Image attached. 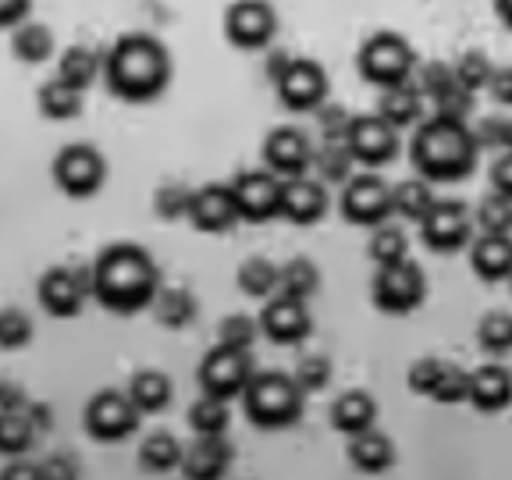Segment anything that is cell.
<instances>
[{"label":"cell","instance_id":"cell-1","mask_svg":"<svg viewBox=\"0 0 512 480\" xmlns=\"http://www.w3.org/2000/svg\"><path fill=\"white\" fill-rule=\"evenodd\" d=\"M93 271V299L107 313L132 317L153 306L160 292V271L153 256L136 242H114L96 256Z\"/></svg>","mask_w":512,"mask_h":480},{"label":"cell","instance_id":"cell-2","mask_svg":"<svg viewBox=\"0 0 512 480\" xmlns=\"http://www.w3.org/2000/svg\"><path fill=\"white\" fill-rule=\"evenodd\" d=\"M409 157H413V168L420 178H427L431 185H448L463 182L477 171L480 143L463 118L431 114L416 125Z\"/></svg>","mask_w":512,"mask_h":480},{"label":"cell","instance_id":"cell-3","mask_svg":"<svg viewBox=\"0 0 512 480\" xmlns=\"http://www.w3.org/2000/svg\"><path fill=\"white\" fill-rule=\"evenodd\" d=\"M107 89L125 104H150L171 86V57L146 32H128L104 57Z\"/></svg>","mask_w":512,"mask_h":480},{"label":"cell","instance_id":"cell-4","mask_svg":"<svg viewBox=\"0 0 512 480\" xmlns=\"http://www.w3.org/2000/svg\"><path fill=\"white\" fill-rule=\"evenodd\" d=\"M306 392L296 384L292 374L278 370H260L249 377L246 392H242V409H246L249 424L260 431H285L303 420Z\"/></svg>","mask_w":512,"mask_h":480},{"label":"cell","instance_id":"cell-5","mask_svg":"<svg viewBox=\"0 0 512 480\" xmlns=\"http://www.w3.org/2000/svg\"><path fill=\"white\" fill-rule=\"evenodd\" d=\"M356 72L363 82L377 89L388 86H402L416 75V50L413 43L402 36V32L381 29L374 36H367L356 54Z\"/></svg>","mask_w":512,"mask_h":480},{"label":"cell","instance_id":"cell-6","mask_svg":"<svg viewBox=\"0 0 512 480\" xmlns=\"http://www.w3.org/2000/svg\"><path fill=\"white\" fill-rule=\"evenodd\" d=\"M427 299V274L420 264L402 260L392 267H377L374 281H370V303L388 317H409L424 306Z\"/></svg>","mask_w":512,"mask_h":480},{"label":"cell","instance_id":"cell-7","mask_svg":"<svg viewBox=\"0 0 512 480\" xmlns=\"http://www.w3.org/2000/svg\"><path fill=\"white\" fill-rule=\"evenodd\" d=\"M338 210L352 228H381L395 217L392 210V185L384 182L377 171H363V175H352L342 185V196H338Z\"/></svg>","mask_w":512,"mask_h":480},{"label":"cell","instance_id":"cell-8","mask_svg":"<svg viewBox=\"0 0 512 480\" xmlns=\"http://www.w3.org/2000/svg\"><path fill=\"white\" fill-rule=\"evenodd\" d=\"M139 420H143V413L136 409V402L128 399V392H96L86 402V413H82V427L100 445L128 441L139 431Z\"/></svg>","mask_w":512,"mask_h":480},{"label":"cell","instance_id":"cell-9","mask_svg":"<svg viewBox=\"0 0 512 480\" xmlns=\"http://www.w3.org/2000/svg\"><path fill=\"white\" fill-rule=\"evenodd\" d=\"M50 175H54V185L68 200H89V196H96L100 185H104L107 164H104V157H100V150H93V146L68 143L54 157Z\"/></svg>","mask_w":512,"mask_h":480},{"label":"cell","instance_id":"cell-10","mask_svg":"<svg viewBox=\"0 0 512 480\" xmlns=\"http://www.w3.org/2000/svg\"><path fill=\"white\" fill-rule=\"evenodd\" d=\"M40 306L57 320H72L86 310V299H93V271L89 267H50L36 285Z\"/></svg>","mask_w":512,"mask_h":480},{"label":"cell","instance_id":"cell-11","mask_svg":"<svg viewBox=\"0 0 512 480\" xmlns=\"http://www.w3.org/2000/svg\"><path fill=\"white\" fill-rule=\"evenodd\" d=\"M249 377H253V360L249 352L228 349V345H214L196 367V381H200L203 395H214V399H242Z\"/></svg>","mask_w":512,"mask_h":480},{"label":"cell","instance_id":"cell-12","mask_svg":"<svg viewBox=\"0 0 512 480\" xmlns=\"http://www.w3.org/2000/svg\"><path fill=\"white\" fill-rule=\"evenodd\" d=\"M345 146L356 157V164L367 171L388 168L399 157V128H392L381 114H352V125L345 132Z\"/></svg>","mask_w":512,"mask_h":480},{"label":"cell","instance_id":"cell-13","mask_svg":"<svg viewBox=\"0 0 512 480\" xmlns=\"http://www.w3.org/2000/svg\"><path fill=\"white\" fill-rule=\"evenodd\" d=\"M473 214L459 200H434L427 217L420 221V239L431 253L452 256L473 242Z\"/></svg>","mask_w":512,"mask_h":480},{"label":"cell","instance_id":"cell-14","mask_svg":"<svg viewBox=\"0 0 512 480\" xmlns=\"http://www.w3.org/2000/svg\"><path fill=\"white\" fill-rule=\"evenodd\" d=\"M278 36V15L267 0H235L224 11V40L235 50H267Z\"/></svg>","mask_w":512,"mask_h":480},{"label":"cell","instance_id":"cell-15","mask_svg":"<svg viewBox=\"0 0 512 480\" xmlns=\"http://www.w3.org/2000/svg\"><path fill=\"white\" fill-rule=\"evenodd\" d=\"M274 89H278V100L285 111L313 114L328 100L331 82H328V72H324L317 61H310V57H292L288 68L281 72V79L274 82Z\"/></svg>","mask_w":512,"mask_h":480},{"label":"cell","instance_id":"cell-16","mask_svg":"<svg viewBox=\"0 0 512 480\" xmlns=\"http://www.w3.org/2000/svg\"><path fill=\"white\" fill-rule=\"evenodd\" d=\"M235 207L239 221L246 224H267L281 217V178L274 171H239L232 178Z\"/></svg>","mask_w":512,"mask_h":480},{"label":"cell","instance_id":"cell-17","mask_svg":"<svg viewBox=\"0 0 512 480\" xmlns=\"http://www.w3.org/2000/svg\"><path fill=\"white\" fill-rule=\"evenodd\" d=\"M256 320H260V335L271 345H281V349H292V345L306 342L313 331V317L306 310V303L288 296L264 299V310H260Z\"/></svg>","mask_w":512,"mask_h":480},{"label":"cell","instance_id":"cell-18","mask_svg":"<svg viewBox=\"0 0 512 480\" xmlns=\"http://www.w3.org/2000/svg\"><path fill=\"white\" fill-rule=\"evenodd\" d=\"M185 221L203 235H224L232 232L239 224V207H235V192L232 182H210L192 189V203H189V217Z\"/></svg>","mask_w":512,"mask_h":480},{"label":"cell","instance_id":"cell-19","mask_svg":"<svg viewBox=\"0 0 512 480\" xmlns=\"http://www.w3.org/2000/svg\"><path fill=\"white\" fill-rule=\"evenodd\" d=\"M260 157H264V168L278 178H299L310 175L313 168V143L303 128H274L264 139Z\"/></svg>","mask_w":512,"mask_h":480},{"label":"cell","instance_id":"cell-20","mask_svg":"<svg viewBox=\"0 0 512 480\" xmlns=\"http://www.w3.org/2000/svg\"><path fill=\"white\" fill-rule=\"evenodd\" d=\"M331 200L328 185L320 178L299 175V178H281V217L296 228H313L324 221Z\"/></svg>","mask_w":512,"mask_h":480},{"label":"cell","instance_id":"cell-21","mask_svg":"<svg viewBox=\"0 0 512 480\" xmlns=\"http://www.w3.org/2000/svg\"><path fill=\"white\" fill-rule=\"evenodd\" d=\"M235 448L224 441V434H196V445L185 448L178 470L189 480H221L232 470Z\"/></svg>","mask_w":512,"mask_h":480},{"label":"cell","instance_id":"cell-22","mask_svg":"<svg viewBox=\"0 0 512 480\" xmlns=\"http://www.w3.org/2000/svg\"><path fill=\"white\" fill-rule=\"evenodd\" d=\"M470 406L484 416H495L512 406V370L502 363H484L470 370Z\"/></svg>","mask_w":512,"mask_h":480},{"label":"cell","instance_id":"cell-23","mask_svg":"<svg viewBox=\"0 0 512 480\" xmlns=\"http://www.w3.org/2000/svg\"><path fill=\"white\" fill-rule=\"evenodd\" d=\"M470 267L480 281L498 285L512 278V235H477L470 242Z\"/></svg>","mask_w":512,"mask_h":480},{"label":"cell","instance_id":"cell-24","mask_svg":"<svg viewBox=\"0 0 512 480\" xmlns=\"http://www.w3.org/2000/svg\"><path fill=\"white\" fill-rule=\"evenodd\" d=\"M349 463L356 473H367V477H381L395 466V445L388 434L381 431H363L349 438Z\"/></svg>","mask_w":512,"mask_h":480},{"label":"cell","instance_id":"cell-25","mask_svg":"<svg viewBox=\"0 0 512 480\" xmlns=\"http://www.w3.org/2000/svg\"><path fill=\"white\" fill-rule=\"evenodd\" d=\"M377 424V399L360 388H352V392H342L335 402H331V427L345 438L352 434H363Z\"/></svg>","mask_w":512,"mask_h":480},{"label":"cell","instance_id":"cell-26","mask_svg":"<svg viewBox=\"0 0 512 480\" xmlns=\"http://www.w3.org/2000/svg\"><path fill=\"white\" fill-rule=\"evenodd\" d=\"M377 114H381L384 121L392 128H413L424 121V93L420 89H413L409 82H402V86H388L381 89V100H377Z\"/></svg>","mask_w":512,"mask_h":480},{"label":"cell","instance_id":"cell-27","mask_svg":"<svg viewBox=\"0 0 512 480\" xmlns=\"http://www.w3.org/2000/svg\"><path fill=\"white\" fill-rule=\"evenodd\" d=\"M153 317H157L160 328L168 331H185L196 320V313H200V306H196V299H192L189 288H164L160 285L157 299H153Z\"/></svg>","mask_w":512,"mask_h":480},{"label":"cell","instance_id":"cell-28","mask_svg":"<svg viewBox=\"0 0 512 480\" xmlns=\"http://www.w3.org/2000/svg\"><path fill=\"white\" fill-rule=\"evenodd\" d=\"M128 399L136 402L139 413H164L175 399V388H171V377L160 374V370H143V374L132 377L128 384Z\"/></svg>","mask_w":512,"mask_h":480},{"label":"cell","instance_id":"cell-29","mask_svg":"<svg viewBox=\"0 0 512 480\" xmlns=\"http://www.w3.org/2000/svg\"><path fill=\"white\" fill-rule=\"evenodd\" d=\"M235 281H239L242 296H249V299H271V296H278L281 267L271 264L267 256H249V260H242Z\"/></svg>","mask_w":512,"mask_h":480},{"label":"cell","instance_id":"cell-30","mask_svg":"<svg viewBox=\"0 0 512 480\" xmlns=\"http://www.w3.org/2000/svg\"><path fill=\"white\" fill-rule=\"evenodd\" d=\"M434 200H438V196L431 192V182H427V178H409V182L392 185L395 217H402V221H409V224L424 221L427 210L434 207Z\"/></svg>","mask_w":512,"mask_h":480},{"label":"cell","instance_id":"cell-31","mask_svg":"<svg viewBox=\"0 0 512 480\" xmlns=\"http://www.w3.org/2000/svg\"><path fill=\"white\" fill-rule=\"evenodd\" d=\"M36 107H40V114L47 121H72L82 114V89L68 86L61 79H50L36 93Z\"/></svg>","mask_w":512,"mask_h":480},{"label":"cell","instance_id":"cell-32","mask_svg":"<svg viewBox=\"0 0 512 480\" xmlns=\"http://www.w3.org/2000/svg\"><path fill=\"white\" fill-rule=\"evenodd\" d=\"M11 54L22 64H43L54 54V36H50L47 25L25 18V22H18L15 32H11Z\"/></svg>","mask_w":512,"mask_h":480},{"label":"cell","instance_id":"cell-33","mask_svg":"<svg viewBox=\"0 0 512 480\" xmlns=\"http://www.w3.org/2000/svg\"><path fill=\"white\" fill-rule=\"evenodd\" d=\"M320 292V267L306 256H296V260H288L281 267V281H278V296L288 299H303L310 303L313 296Z\"/></svg>","mask_w":512,"mask_h":480},{"label":"cell","instance_id":"cell-34","mask_svg":"<svg viewBox=\"0 0 512 480\" xmlns=\"http://www.w3.org/2000/svg\"><path fill=\"white\" fill-rule=\"evenodd\" d=\"M96 72H104V64H100L96 50H89V47H68L61 57H57V79L82 89V93L93 86Z\"/></svg>","mask_w":512,"mask_h":480},{"label":"cell","instance_id":"cell-35","mask_svg":"<svg viewBox=\"0 0 512 480\" xmlns=\"http://www.w3.org/2000/svg\"><path fill=\"white\" fill-rule=\"evenodd\" d=\"M352 164H356V157H352L345 143L313 146V175L324 185H345L352 178Z\"/></svg>","mask_w":512,"mask_h":480},{"label":"cell","instance_id":"cell-36","mask_svg":"<svg viewBox=\"0 0 512 480\" xmlns=\"http://www.w3.org/2000/svg\"><path fill=\"white\" fill-rule=\"evenodd\" d=\"M182 456H185V448L178 445L175 434H150V438L139 445V466L150 473H171L182 466Z\"/></svg>","mask_w":512,"mask_h":480},{"label":"cell","instance_id":"cell-37","mask_svg":"<svg viewBox=\"0 0 512 480\" xmlns=\"http://www.w3.org/2000/svg\"><path fill=\"white\" fill-rule=\"evenodd\" d=\"M36 427H32L25 409H8L0 413V456H22L36 441Z\"/></svg>","mask_w":512,"mask_h":480},{"label":"cell","instance_id":"cell-38","mask_svg":"<svg viewBox=\"0 0 512 480\" xmlns=\"http://www.w3.org/2000/svg\"><path fill=\"white\" fill-rule=\"evenodd\" d=\"M477 345L488 356H495V360H502V356H509L512 352V313H484L477 324Z\"/></svg>","mask_w":512,"mask_h":480},{"label":"cell","instance_id":"cell-39","mask_svg":"<svg viewBox=\"0 0 512 480\" xmlns=\"http://www.w3.org/2000/svg\"><path fill=\"white\" fill-rule=\"evenodd\" d=\"M480 235H512V200L502 192H488L473 214Z\"/></svg>","mask_w":512,"mask_h":480},{"label":"cell","instance_id":"cell-40","mask_svg":"<svg viewBox=\"0 0 512 480\" xmlns=\"http://www.w3.org/2000/svg\"><path fill=\"white\" fill-rule=\"evenodd\" d=\"M420 93H424V100H431V107H438V104H445L448 96L452 93H459V79H456V68L452 64H445V61H431V64H424L420 68Z\"/></svg>","mask_w":512,"mask_h":480},{"label":"cell","instance_id":"cell-41","mask_svg":"<svg viewBox=\"0 0 512 480\" xmlns=\"http://www.w3.org/2000/svg\"><path fill=\"white\" fill-rule=\"evenodd\" d=\"M189 427L196 434H228L232 427V413H228V402L214 399V395H203L189 406Z\"/></svg>","mask_w":512,"mask_h":480},{"label":"cell","instance_id":"cell-42","mask_svg":"<svg viewBox=\"0 0 512 480\" xmlns=\"http://www.w3.org/2000/svg\"><path fill=\"white\" fill-rule=\"evenodd\" d=\"M367 256L374 260L377 267L402 264V260H409V242H406V235H402L399 228H395V224H381V228H374V235H370Z\"/></svg>","mask_w":512,"mask_h":480},{"label":"cell","instance_id":"cell-43","mask_svg":"<svg viewBox=\"0 0 512 480\" xmlns=\"http://www.w3.org/2000/svg\"><path fill=\"white\" fill-rule=\"evenodd\" d=\"M256 338H260V320L246 317V313H232L217 324V345H228V349L253 352Z\"/></svg>","mask_w":512,"mask_h":480},{"label":"cell","instance_id":"cell-44","mask_svg":"<svg viewBox=\"0 0 512 480\" xmlns=\"http://www.w3.org/2000/svg\"><path fill=\"white\" fill-rule=\"evenodd\" d=\"M452 68H456L459 86L470 89L473 96H477L480 89H488V79H491V72H495V64H491V57L484 54V50H466Z\"/></svg>","mask_w":512,"mask_h":480},{"label":"cell","instance_id":"cell-45","mask_svg":"<svg viewBox=\"0 0 512 480\" xmlns=\"http://www.w3.org/2000/svg\"><path fill=\"white\" fill-rule=\"evenodd\" d=\"M189 203H192V189L182 182H171V185H160L157 192H153V214L160 217V221H182V217H189Z\"/></svg>","mask_w":512,"mask_h":480},{"label":"cell","instance_id":"cell-46","mask_svg":"<svg viewBox=\"0 0 512 480\" xmlns=\"http://www.w3.org/2000/svg\"><path fill=\"white\" fill-rule=\"evenodd\" d=\"M445 367H448V360H438V356H420V360H413L406 370L409 392L431 399L434 388H438V381H441V374H445Z\"/></svg>","mask_w":512,"mask_h":480},{"label":"cell","instance_id":"cell-47","mask_svg":"<svg viewBox=\"0 0 512 480\" xmlns=\"http://www.w3.org/2000/svg\"><path fill=\"white\" fill-rule=\"evenodd\" d=\"M296 384L303 388L306 395H317V392H324L331 384V377H335V367H331V360L328 356H320V352H313V356H303L299 360V367H296Z\"/></svg>","mask_w":512,"mask_h":480},{"label":"cell","instance_id":"cell-48","mask_svg":"<svg viewBox=\"0 0 512 480\" xmlns=\"http://www.w3.org/2000/svg\"><path fill=\"white\" fill-rule=\"evenodd\" d=\"M313 121H317L320 143H345V132H349V125H352V114L345 111L342 104L324 100V104L313 111Z\"/></svg>","mask_w":512,"mask_h":480},{"label":"cell","instance_id":"cell-49","mask_svg":"<svg viewBox=\"0 0 512 480\" xmlns=\"http://www.w3.org/2000/svg\"><path fill=\"white\" fill-rule=\"evenodd\" d=\"M29 342H32V320L22 310H15V306L0 310V349L18 352Z\"/></svg>","mask_w":512,"mask_h":480},{"label":"cell","instance_id":"cell-50","mask_svg":"<svg viewBox=\"0 0 512 480\" xmlns=\"http://www.w3.org/2000/svg\"><path fill=\"white\" fill-rule=\"evenodd\" d=\"M431 399L438 402V406H459V402H470V370L448 363Z\"/></svg>","mask_w":512,"mask_h":480},{"label":"cell","instance_id":"cell-51","mask_svg":"<svg viewBox=\"0 0 512 480\" xmlns=\"http://www.w3.org/2000/svg\"><path fill=\"white\" fill-rule=\"evenodd\" d=\"M477 136V143L484 146V150H505V143H509V121L502 118H484V125L473 132Z\"/></svg>","mask_w":512,"mask_h":480},{"label":"cell","instance_id":"cell-52","mask_svg":"<svg viewBox=\"0 0 512 480\" xmlns=\"http://www.w3.org/2000/svg\"><path fill=\"white\" fill-rule=\"evenodd\" d=\"M488 182H491V192H502V196L512 200V150L498 153L495 164H491V171H488Z\"/></svg>","mask_w":512,"mask_h":480},{"label":"cell","instance_id":"cell-53","mask_svg":"<svg viewBox=\"0 0 512 480\" xmlns=\"http://www.w3.org/2000/svg\"><path fill=\"white\" fill-rule=\"evenodd\" d=\"M488 93L498 107H512V68H495V72H491Z\"/></svg>","mask_w":512,"mask_h":480},{"label":"cell","instance_id":"cell-54","mask_svg":"<svg viewBox=\"0 0 512 480\" xmlns=\"http://www.w3.org/2000/svg\"><path fill=\"white\" fill-rule=\"evenodd\" d=\"M32 0H0V29H15L18 22H25Z\"/></svg>","mask_w":512,"mask_h":480},{"label":"cell","instance_id":"cell-55","mask_svg":"<svg viewBox=\"0 0 512 480\" xmlns=\"http://www.w3.org/2000/svg\"><path fill=\"white\" fill-rule=\"evenodd\" d=\"M29 406V399H25V392L18 388L15 381H0V413H8V409H25Z\"/></svg>","mask_w":512,"mask_h":480},{"label":"cell","instance_id":"cell-56","mask_svg":"<svg viewBox=\"0 0 512 480\" xmlns=\"http://www.w3.org/2000/svg\"><path fill=\"white\" fill-rule=\"evenodd\" d=\"M288 61H292V57H288L285 50H271V57H267V64H264L267 79L278 82V79H281V72L288 68Z\"/></svg>","mask_w":512,"mask_h":480},{"label":"cell","instance_id":"cell-57","mask_svg":"<svg viewBox=\"0 0 512 480\" xmlns=\"http://www.w3.org/2000/svg\"><path fill=\"white\" fill-rule=\"evenodd\" d=\"M25 413H29V420H32L36 431H50V406H43V402H29Z\"/></svg>","mask_w":512,"mask_h":480},{"label":"cell","instance_id":"cell-58","mask_svg":"<svg viewBox=\"0 0 512 480\" xmlns=\"http://www.w3.org/2000/svg\"><path fill=\"white\" fill-rule=\"evenodd\" d=\"M495 15L505 29H512V0H495Z\"/></svg>","mask_w":512,"mask_h":480},{"label":"cell","instance_id":"cell-59","mask_svg":"<svg viewBox=\"0 0 512 480\" xmlns=\"http://www.w3.org/2000/svg\"><path fill=\"white\" fill-rule=\"evenodd\" d=\"M505 150H512V121H509V143H505Z\"/></svg>","mask_w":512,"mask_h":480},{"label":"cell","instance_id":"cell-60","mask_svg":"<svg viewBox=\"0 0 512 480\" xmlns=\"http://www.w3.org/2000/svg\"><path fill=\"white\" fill-rule=\"evenodd\" d=\"M509 288H512V278H509Z\"/></svg>","mask_w":512,"mask_h":480}]
</instances>
